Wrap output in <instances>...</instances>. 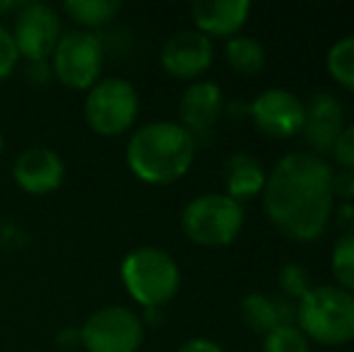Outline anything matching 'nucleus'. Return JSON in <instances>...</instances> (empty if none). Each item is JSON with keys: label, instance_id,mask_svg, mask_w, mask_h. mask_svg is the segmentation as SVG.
I'll return each mask as SVG.
<instances>
[{"label": "nucleus", "instance_id": "4", "mask_svg": "<svg viewBox=\"0 0 354 352\" xmlns=\"http://www.w3.org/2000/svg\"><path fill=\"white\" fill-rule=\"evenodd\" d=\"M128 295L145 309H162L181 287V270L167 251L157 246L133 249L121 263Z\"/></svg>", "mask_w": 354, "mask_h": 352}, {"label": "nucleus", "instance_id": "18", "mask_svg": "<svg viewBox=\"0 0 354 352\" xmlns=\"http://www.w3.org/2000/svg\"><path fill=\"white\" fill-rule=\"evenodd\" d=\"M241 319L253 333L268 335L272 328L280 326V319H277V306L275 299L266 295H258V292H251L241 299Z\"/></svg>", "mask_w": 354, "mask_h": 352}, {"label": "nucleus", "instance_id": "23", "mask_svg": "<svg viewBox=\"0 0 354 352\" xmlns=\"http://www.w3.org/2000/svg\"><path fill=\"white\" fill-rule=\"evenodd\" d=\"M277 282H280L287 299H301V297L311 290V277H308V270L301 263L282 266L280 275H277Z\"/></svg>", "mask_w": 354, "mask_h": 352}, {"label": "nucleus", "instance_id": "19", "mask_svg": "<svg viewBox=\"0 0 354 352\" xmlns=\"http://www.w3.org/2000/svg\"><path fill=\"white\" fill-rule=\"evenodd\" d=\"M68 15L75 19L77 24L87 29H94V27H104L109 24L113 17L118 15L121 10V3L118 0H68L63 5Z\"/></svg>", "mask_w": 354, "mask_h": 352}, {"label": "nucleus", "instance_id": "26", "mask_svg": "<svg viewBox=\"0 0 354 352\" xmlns=\"http://www.w3.org/2000/svg\"><path fill=\"white\" fill-rule=\"evenodd\" d=\"M333 196L340 198L342 203L354 201V172H333Z\"/></svg>", "mask_w": 354, "mask_h": 352}, {"label": "nucleus", "instance_id": "11", "mask_svg": "<svg viewBox=\"0 0 354 352\" xmlns=\"http://www.w3.org/2000/svg\"><path fill=\"white\" fill-rule=\"evenodd\" d=\"M345 131V109L340 99L330 92H316L304 102V126L301 133L306 138L311 155L326 157L333 155L337 138Z\"/></svg>", "mask_w": 354, "mask_h": 352}, {"label": "nucleus", "instance_id": "25", "mask_svg": "<svg viewBox=\"0 0 354 352\" xmlns=\"http://www.w3.org/2000/svg\"><path fill=\"white\" fill-rule=\"evenodd\" d=\"M333 157H335L342 169L354 172V126H347L345 131H342V136L337 138Z\"/></svg>", "mask_w": 354, "mask_h": 352}, {"label": "nucleus", "instance_id": "8", "mask_svg": "<svg viewBox=\"0 0 354 352\" xmlns=\"http://www.w3.org/2000/svg\"><path fill=\"white\" fill-rule=\"evenodd\" d=\"M145 340V324L126 306H104L84 321L80 343L87 352H138Z\"/></svg>", "mask_w": 354, "mask_h": 352}, {"label": "nucleus", "instance_id": "15", "mask_svg": "<svg viewBox=\"0 0 354 352\" xmlns=\"http://www.w3.org/2000/svg\"><path fill=\"white\" fill-rule=\"evenodd\" d=\"M198 32L205 37H236L251 15L248 0H198L191 8Z\"/></svg>", "mask_w": 354, "mask_h": 352}, {"label": "nucleus", "instance_id": "2", "mask_svg": "<svg viewBox=\"0 0 354 352\" xmlns=\"http://www.w3.org/2000/svg\"><path fill=\"white\" fill-rule=\"evenodd\" d=\"M126 160L140 181L167 186L188 174L196 160V138L174 121L147 123L128 140Z\"/></svg>", "mask_w": 354, "mask_h": 352}, {"label": "nucleus", "instance_id": "30", "mask_svg": "<svg viewBox=\"0 0 354 352\" xmlns=\"http://www.w3.org/2000/svg\"><path fill=\"white\" fill-rule=\"evenodd\" d=\"M24 3H12V0H8V3H0V15L5 12H15V10H19Z\"/></svg>", "mask_w": 354, "mask_h": 352}, {"label": "nucleus", "instance_id": "17", "mask_svg": "<svg viewBox=\"0 0 354 352\" xmlns=\"http://www.w3.org/2000/svg\"><path fill=\"white\" fill-rule=\"evenodd\" d=\"M227 63L241 75H256L266 66V48L253 37H232L227 41Z\"/></svg>", "mask_w": 354, "mask_h": 352}, {"label": "nucleus", "instance_id": "9", "mask_svg": "<svg viewBox=\"0 0 354 352\" xmlns=\"http://www.w3.org/2000/svg\"><path fill=\"white\" fill-rule=\"evenodd\" d=\"M19 58L27 61H48L61 41V19L56 10L46 3H24L17 10L12 27Z\"/></svg>", "mask_w": 354, "mask_h": 352}, {"label": "nucleus", "instance_id": "28", "mask_svg": "<svg viewBox=\"0 0 354 352\" xmlns=\"http://www.w3.org/2000/svg\"><path fill=\"white\" fill-rule=\"evenodd\" d=\"M176 352H224V350L219 348V345L214 343V340L193 338V340H188V343H183Z\"/></svg>", "mask_w": 354, "mask_h": 352}, {"label": "nucleus", "instance_id": "21", "mask_svg": "<svg viewBox=\"0 0 354 352\" xmlns=\"http://www.w3.org/2000/svg\"><path fill=\"white\" fill-rule=\"evenodd\" d=\"M333 275L337 277L342 290L354 295V234H345L337 239L335 249H333Z\"/></svg>", "mask_w": 354, "mask_h": 352}, {"label": "nucleus", "instance_id": "31", "mask_svg": "<svg viewBox=\"0 0 354 352\" xmlns=\"http://www.w3.org/2000/svg\"><path fill=\"white\" fill-rule=\"evenodd\" d=\"M3 147H5V138H3V133H0V152H3Z\"/></svg>", "mask_w": 354, "mask_h": 352}, {"label": "nucleus", "instance_id": "22", "mask_svg": "<svg viewBox=\"0 0 354 352\" xmlns=\"http://www.w3.org/2000/svg\"><path fill=\"white\" fill-rule=\"evenodd\" d=\"M263 352H311V348L297 326H277L266 335Z\"/></svg>", "mask_w": 354, "mask_h": 352}, {"label": "nucleus", "instance_id": "16", "mask_svg": "<svg viewBox=\"0 0 354 352\" xmlns=\"http://www.w3.org/2000/svg\"><path fill=\"white\" fill-rule=\"evenodd\" d=\"M268 174L263 172L261 162L246 152H236L224 162V186L227 196L234 198L236 203L251 201L266 188Z\"/></svg>", "mask_w": 354, "mask_h": 352}, {"label": "nucleus", "instance_id": "5", "mask_svg": "<svg viewBox=\"0 0 354 352\" xmlns=\"http://www.w3.org/2000/svg\"><path fill=\"white\" fill-rule=\"evenodd\" d=\"M243 227V207L227 193H207L191 201L181 212V230L198 246H227Z\"/></svg>", "mask_w": 354, "mask_h": 352}, {"label": "nucleus", "instance_id": "13", "mask_svg": "<svg viewBox=\"0 0 354 352\" xmlns=\"http://www.w3.org/2000/svg\"><path fill=\"white\" fill-rule=\"evenodd\" d=\"M12 178L22 191L32 196H46L63 183L66 165L51 147H29L15 160Z\"/></svg>", "mask_w": 354, "mask_h": 352}, {"label": "nucleus", "instance_id": "29", "mask_svg": "<svg viewBox=\"0 0 354 352\" xmlns=\"http://www.w3.org/2000/svg\"><path fill=\"white\" fill-rule=\"evenodd\" d=\"M337 225L345 234H354V205L352 203H342L337 210Z\"/></svg>", "mask_w": 354, "mask_h": 352}, {"label": "nucleus", "instance_id": "14", "mask_svg": "<svg viewBox=\"0 0 354 352\" xmlns=\"http://www.w3.org/2000/svg\"><path fill=\"white\" fill-rule=\"evenodd\" d=\"M222 111L224 97L219 85L207 80L193 82L191 87H186V92L181 94V102H178V118H181L178 126L186 128L193 138L205 136L219 121Z\"/></svg>", "mask_w": 354, "mask_h": 352}, {"label": "nucleus", "instance_id": "3", "mask_svg": "<svg viewBox=\"0 0 354 352\" xmlns=\"http://www.w3.org/2000/svg\"><path fill=\"white\" fill-rule=\"evenodd\" d=\"M297 328L321 345L352 343L354 295L335 285L311 287L297 302Z\"/></svg>", "mask_w": 354, "mask_h": 352}, {"label": "nucleus", "instance_id": "24", "mask_svg": "<svg viewBox=\"0 0 354 352\" xmlns=\"http://www.w3.org/2000/svg\"><path fill=\"white\" fill-rule=\"evenodd\" d=\"M17 63H19V51L12 39V32L0 24V80H8L15 73V68H17Z\"/></svg>", "mask_w": 354, "mask_h": 352}, {"label": "nucleus", "instance_id": "1", "mask_svg": "<svg viewBox=\"0 0 354 352\" xmlns=\"http://www.w3.org/2000/svg\"><path fill=\"white\" fill-rule=\"evenodd\" d=\"M263 203L270 222L294 241H313L333 217V169L311 152H289L266 178Z\"/></svg>", "mask_w": 354, "mask_h": 352}, {"label": "nucleus", "instance_id": "12", "mask_svg": "<svg viewBox=\"0 0 354 352\" xmlns=\"http://www.w3.org/2000/svg\"><path fill=\"white\" fill-rule=\"evenodd\" d=\"M214 48L212 39L201 34L198 29H183L167 39L162 46V66L171 77L191 80L212 66Z\"/></svg>", "mask_w": 354, "mask_h": 352}, {"label": "nucleus", "instance_id": "27", "mask_svg": "<svg viewBox=\"0 0 354 352\" xmlns=\"http://www.w3.org/2000/svg\"><path fill=\"white\" fill-rule=\"evenodd\" d=\"M51 75V61H27V77L34 85H46Z\"/></svg>", "mask_w": 354, "mask_h": 352}, {"label": "nucleus", "instance_id": "6", "mask_svg": "<svg viewBox=\"0 0 354 352\" xmlns=\"http://www.w3.org/2000/svg\"><path fill=\"white\" fill-rule=\"evenodd\" d=\"M140 111L138 89L123 77H106L89 89L84 99V116L97 136L113 138L126 133Z\"/></svg>", "mask_w": 354, "mask_h": 352}, {"label": "nucleus", "instance_id": "20", "mask_svg": "<svg viewBox=\"0 0 354 352\" xmlns=\"http://www.w3.org/2000/svg\"><path fill=\"white\" fill-rule=\"evenodd\" d=\"M326 66L337 85L354 92V34L333 44L328 51Z\"/></svg>", "mask_w": 354, "mask_h": 352}, {"label": "nucleus", "instance_id": "7", "mask_svg": "<svg viewBox=\"0 0 354 352\" xmlns=\"http://www.w3.org/2000/svg\"><path fill=\"white\" fill-rule=\"evenodd\" d=\"M51 71L71 89H92L104 68V44L92 32H71L61 37L51 53Z\"/></svg>", "mask_w": 354, "mask_h": 352}, {"label": "nucleus", "instance_id": "10", "mask_svg": "<svg viewBox=\"0 0 354 352\" xmlns=\"http://www.w3.org/2000/svg\"><path fill=\"white\" fill-rule=\"evenodd\" d=\"M258 131L270 138H292L301 133L304 126V102L294 92L272 87L261 92L248 106Z\"/></svg>", "mask_w": 354, "mask_h": 352}]
</instances>
